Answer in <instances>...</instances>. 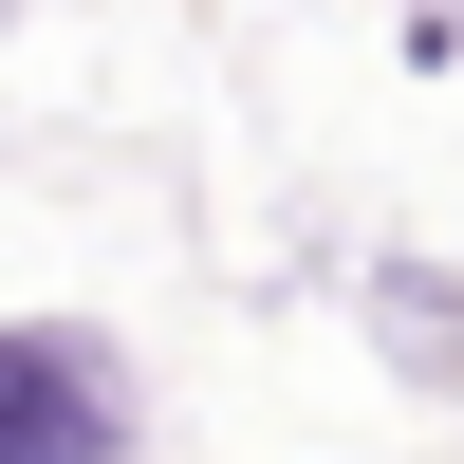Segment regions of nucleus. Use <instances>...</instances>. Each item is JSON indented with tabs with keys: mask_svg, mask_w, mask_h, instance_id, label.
<instances>
[{
	"mask_svg": "<svg viewBox=\"0 0 464 464\" xmlns=\"http://www.w3.org/2000/svg\"><path fill=\"white\" fill-rule=\"evenodd\" d=\"M0 464H130V372L56 316H0Z\"/></svg>",
	"mask_w": 464,
	"mask_h": 464,
	"instance_id": "nucleus-1",
	"label": "nucleus"
},
{
	"mask_svg": "<svg viewBox=\"0 0 464 464\" xmlns=\"http://www.w3.org/2000/svg\"><path fill=\"white\" fill-rule=\"evenodd\" d=\"M372 316H391V353H409V372H464V297H428V279H372Z\"/></svg>",
	"mask_w": 464,
	"mask_h": 464,
	"instance_id": "nucleus-2",
	"label": "nucleus"
},
{
	"mask_svg": "<svg viewBox=\"0 0 464 464\" xmlns=\"http://www.w3.org/2000/svg\"><path fill=\"white\" fill-rule=\"evenodd\" d=\"M409 37H428V56H464V0H428V19H409Z\"/></svg>",
	"mask_w": 464,
	"mask_h": 464,
	"instance_id": "nucleus-3",
	"label": "nucleus"
}]
</instances>
